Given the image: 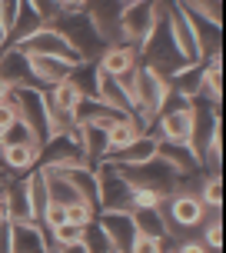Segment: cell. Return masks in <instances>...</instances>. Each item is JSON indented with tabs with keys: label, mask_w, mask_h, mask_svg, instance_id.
<instances>
[{
	"label": "cell",
	"mask_w": 226,
	"mask_h": 253,
	"mask_svg": "<svg viewBox=\"0 0 226 253\" xmlns=\"http://www.w3.org/2000/svg\"><path fill=\"white\" fill-rule=\"evenodd\" d=\"M57 30H60L63 37H67V43L74 47L83 60H97L103 53V37L97 34V27H93V20H90L87 10H76V13H60V17H53L50 20Z\"/></svg>",
	"instance_id": "obj_1"
},
{
	"label": "cell",
	"mask_w": 226,
	"mask_h": 253,
	"mask_svg": "<svg viewBox=\"0 0 226 253\" xmlns=\"http://www.w3.org/2000/svg\"><path fill=\"white\" fill-rule=\"evenodd\" d=\"M113 167L130 180V187L156 190L160 197L173 193V187H176V170L166 164L160 153H153L150 160H140V164H113Z\"/></svg>",
	"instance_id": "obj_2"
},
{
	"label": "cell",
	"mask_w": 226,
	"mask_h": 253,
	"mask_svg": "<svg viewBox=\"0 0 226 253\" xmlns=\"http://www.w3.org/2000/svg\"><path fill=\"white\" fill-rule=\"evenodd\" d=\"M93 170H97V210H130L133 207L130 180L110 160H100Z\"/></svg>",
	"instance_id": "obj_3"
},
{
	"label": "cell",
	"mask_w": 226,
	"mask_h": 253,
	"mask_svg": "<svg viewBox=\"0 0 226 253\" xmlns=\"http://www.w3.org/2000/svg\"><path fill=\"white\" fill-rule=\"evenodd\" d=\"M163 13L156 10V3L153 0H137V3H123V10H120V37L126 43H143V40L153 34V27L160 20Z\"/></svg>",
	"instance_id": "obj_4"
},
{
	"label": "cell",
	"mask_w": 226,
	"mask_h": 253,
	"mask_svg": "<svg viewBox=\"0 0 226 253\" xmlns=\"http://www.w3.org/2000/svg\"><path fill=\"white\" fill-rule=\"evenodd\" d=\"M13 47H20L24 53H43V57H60V60H70V63H80L83 57L67 43L60 30L53 24H40L34 34H27L20 43H13Z\"/></svg>",
	"instance_id": "obj_5"
},
{
	"label": "cell",
	"mask_w": 226,
	"mask_h": 253,
	"mask_svg": "<svg viewBox=\"0 0 226 253\" xmlns=\"http://www.w3.org/2000/svg\"><path fill=\"white\" fill-rule=\"evenodd\" d=\"M83 10L90 13V20L97 27V34L103 37V43H120V10L123 0H87Z\"/></svg>",
	"instance_id": "obj_6"
},
{
	"label": "cell",
	"mask_w": 226,
	"mask_h": 253,
	"mask_svg": "<svg viewBox=\"0 0 226 253\" xmlns=\"http://www.w3.org/2000/svg\"><path fill=\"white\" fill-rule=\"evenodd\" d=\"M97 220H100L103 233L110 240V250H130V243L137 237L130 210H97Z\"/></svg>",
	"instance_id": "obj_7"
},
{
	"label": "cell",
	"mask_w": 226,
	"mask_h": 253,
	"mask_svg": "<svg viewBox=\"0 0 226 253\" xmlns=\"http://www.w3.org/2000/svg\"><path fill=\"white\" fill-rule=\"evenodd\" d=\"M156 153L176 173H203V160H200V153L193 150V143H173V140L156 137Z\"/></svg>",
	"instance_id": "obj_8"
},
{
	"label": "cell",
	"mask_w": 226,
	"mask_h": 253,
	"mask_svg": "<svg viewBox=\"0 0 226 253\" xmlns=\"http://www.w3.org/2000/svg\"><path fill=\"white\" fill-rule=\"evenodd\" d=\"M0 77L10 84V87H34V74H30V60L20 47L7 43L0 50Z\"/></svg>",
	"instance_id": "obj_9"
},
{
	"label": "cell",
	"mask_w": 226,
	"mask_h": 253,
	"mask_svg": "<svg viewBox=\"0 0 226 253\" xmlns=\"http://www.w3.org/2000/svg\"><path fill=\"white\" fill-rule=\"evenodd\" d=\"M137 63H140L137 43H126V40H120V43H107L103 53L97 57V67H100L103 74H110V77L126 74V70H133Z\"/></svg>",
	"instance_id": "obj_10"
},
{
	"label": "cell",
	"mask_w": 226,
	"mask_h": 253,
	"mask_svg": "<svg viewBox=\"0 0 226 253\" xmlns=\"http://www.w3.org/2000/svg\"><path fill=\"white\" fill-rule=\"evenodd\" d=\"M30 60V74H34V84L37 87H53L70 77L74 63L70 60H60V57H43V53H27Z\"/></svg>",
	"instance_id": "obj_11"
},
{
	"label": "cell",
	"mask_w": 226,
	"mask_h": 253,
	"mask_svg": "<svg viewBox=\"0 0 226 253\" xmlns=\"http://www.w3.org/2000/svg\"><path fill=\"white\" fill-rule=\"evenodd\" d=\"M74 117L80 120V124H93V126H103V130H107L113 120L126 117V110H116V107H110V103H103L100 97H83V100L76 103Z\"/></svg>",
	"instance_id": "obj_12"
},
{
	"label": "cell",
	"mask_w": 226,
	"mask_h": 253,
	"mask_svg": "<svg viewBox=\"0 0 226 253\" xmlns=\"http://www.w3.org/2000/svg\"><path fill=\"white\" fill-rule=\"evenodd\" d=\"M10 250H47V230L37 220H10Z\"/></svg>",
	"instance_id": "obj_13"
},
{
	"label": "cell",
	"mask_w": 226,
	"mask_h": 253,
	"mask_svg": "<svg viewBox=\"0 0 226 253\" xmlns=\"http://www.w3.org/2000/svg\"><path fill=\"white\" fill-rule=\"evenodd\" d=\"M37 143H0V160L7 167V173H27L30 167H37Z\"/></svg>",
	"instance_id": "obj_14"
},
{
	"label": "cell",
	"mask_w": 226,
	"mask_h": 253,
	"mask_svg": "<svg viewBox=\"0 0 226 253\" xmlns=\"http://www.w3.org/2000/svg\"><path fill=\"white\" fill-rule=\"evenodd\" d=\"M153 153H156V133H140L137 140H130L116 153H107L103 160H110V164H140V160H150Z\"/></svg>",
	"instance_id": "obj_15"
},
{
	"label": "cell",
	"mask_w": 226,
	"mask_h": 253,
	"mask_svg": "<svg viewBox=\"0 0 226 253\" xmlns=\"http://www.w3.org/2000/svg\"><path fill=\"white\" fill-rule=\"evenodd\" d=\"M7 220H34V210H30V193H27V177L17 173L10 177V187H7Z\"/></svg>",
	"instance_id": "obj_16"
},
{
	"label": "cell",
	"mask_w": 226,
	"mask_h": 253,
	"mask_svg": "<svg viewBox=\"0 0 226 253\" xmlns=\"http://www.w3.org/2000/svg\"><path fill=\"white\" fill-rule=\"evenodd\" d=\"M140 133H143V130H140V124L133 120V114L113 120V124L107 126V153H116L120 147H126L130 140H137Z\"/></svg>",
	"instance_id": "obj_17"
},
{
	"label": "cell",
	"mask_w": 226,
	"mask_h": 253,
	"mask_svg": "<svg viewBox=\"0 0 226 253\" xmlns=\"http://www.w3.org/2000/svg\"><path fill=\"white\" fill-rule=\"evenodd\" d=\"M133 216V227L140 233H153V237H166V216L160 207H133L130 210Z\"/></svg>",
	"instance_id": "obj_18"
},
{
	"label": "cell",
	"mask_w": 226,
	"mask_h": 253,
	"mask_svg": "<svg viewBox=\"0 0 226 253\" xmlns=\"http://www.w3.org/2000/svg\"><path fill=\"white\" fill-rule=\"evenodd\" d=\"M40 24H47V20H43V17H40V13L24 0V3H20V13H17V20H13V27L7 30V43H20V40H24L27 34H34Z\"/></svg>",
	"instance_id": "obj_19"
},
{
	"label": "cell",
	"mask_w": 226,
	"mask_h": 253,
	"mask_svg": "<svg viewBox=\"0 0 226 253\" xmlns=\"http://www.w3.org/2000/svg\"><path fill=\"white\" fill-rule=\"evenodd\" d=\"M70 80L76 84V90H80L83 97H97V80H100V67H97V60H80V63H74Z\"/></svg>",
	"instance_id": "obj_20"
},
{
	"label": "cell",
	"mask_w": 226,
	"mask_h": 253,
	"mask_svg": "<svg viewBox=\"0 0 226 253\" xmlns=\"http://www.w3.org/2000/svg\"><path fill=\"white\" fill-rule=\"evenodd\" d=\"M47 100H50L53 107H60V110H70V114H74L76 103L83 100V93H80V90H76V84L67 77V80H60V84L47 87Z\"/></svg>",
	"instance_id": "obj_21"
},
{
	"label": "cell",
	"mask_w": 226,
	"mask_h": 253,
	"mask_svg": "<svg viewBox=\"0 0 226 253\" xmlns=\"http://www.w3.org/2000/svg\"><path fill=\"white\" fill-rule=\"evenodd\" d=\"M0 143H37L40 147V137H37V130L27 124L24 117H17L13 124H7L3 130H0Z\"/></svg>",
	"instance_id": "obj_22"
},
{
	"label": "cell",
	"mask_w": 226,
	"mask_h": 253,
	"mask_svg": "<svg viewBox=\"0 0 226 253\" xmlns=\"http://www.w3.org/2000/svg\"><path fill=\"white\" fill-rule=\"evenodd\" d=\"M196 193H200V200L206 203L210 210H220V203H223V187H220V177H216V173H206Z\"/></svg>",
	"instance_id": "obj_23"
},
{
	"label": "cell",
	"mask_w": 226,
	"mask_h": 253,
	"mask_svg": "<svg viewBox=\"0 0 226 253\" xmlns=\"http://www.w3.org/2000/svg\"><path fill=\"white\" fill-rule=\"evenodd\" d=\"M90 220H97V207L87 200H74L67 203V223H74V227H87Z\"/></svg>",
	"instance_id": "obj_24"
},
{
	"label": "cell",
	"mask_w": 226,
	"mask_h": 253,
	"mask_svg": "<svg viewBox=\"0 0 226 253\" xmlns=\"http://www.w3.org/2000/svg\"><path fill=\"white\" fill-rule=\"evenodd\" d=\"M130 250L133 253H160V250H166V237H153V233H140L137 230Z\"/></svg>",
	"instance_id": "obj_25"
},
{
	"label": "cell",
	"mask_w": 226,
	"mask_h": 253,
	"mask_svg": "<svg viewBox=\"0 0 226 253\" xmlns=\"http://www.w3.org/2000/svg\"><path fill=\"white\" fill-rule=\"evenodd\" d=\"M83 243H87V250H110V240L103 233L100 220H90L87 227H83Z\"/></svg>",
	"instance_id": "obj_26"
},
{
	"label": "cell",
	"mask_w": 226,
	"mask_h": 253,
	"mask_svg": "<svg viewBox=\"0 0 226 253\" xmlns=\"http://www.w3.org/2000/svg\"><path fill=\"white\" fill-rule=\"evenodd\" d=\"M183 10L200 13V17H210V20H220V0H176Z\"/></svg>",
	"instance_id": "obj_27"
},
{
	"label": "cell",
	"mask_w": 226,
	"mask_h": 253,
	"mask_svg": "<svg viewBox=\"0 0 226 253\" xmlns=\"http://www.w3.org/2000/svg\"><path fill=\"white\" fill-rule=\"evenodd\" d=\"M87 7V0H57V17L60 13H76Z\"/></svg>",
	"instance_id": "obj_28"
},
{
	"label": "cell",
	"mask_w": 226,
	"mask_h": 253,
	"mask_svg": "<svg viewBox=\"0 0 226 253\" xmlns=\"http://www.w3.org/2000/svg\"><path fill=\"white\" fill-rule=\"evenodd\" d=\"M7 93H10V84H7V80H3V77H0V100H3V97H7Z\"/></svg>",
	"instance_id": "obj_29"
},
{
	"label": "cell",
	"mask_w": 226,
	"mask_h": 253,
	"mask_svg": "<svg viewBox=\"0 0 226 253\" xmlns=\"http://www.w3.org/2000/svg\"><path fill=\"white\" fill-rule=\"evenodd\" d=\"M3 47H7V27L0 24V50H3Z\"/></svg>",
	"instance_id": "obj_30"
},
{
	"label": "cell",
	"mask_w": 226,
	"mask_h": 253,
	"mask_svg": "<svg viewBox=\"0 0 226 253\" xmlns=\"http://www.w3.org/2000/svg\"><path fill=\"white\" fill-rule=\"evenodd\" d=\"M123 3H137V0H123Z\"/></svg>",
	"instance_id": "obj_31"
}]
</instances>
